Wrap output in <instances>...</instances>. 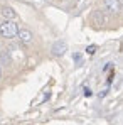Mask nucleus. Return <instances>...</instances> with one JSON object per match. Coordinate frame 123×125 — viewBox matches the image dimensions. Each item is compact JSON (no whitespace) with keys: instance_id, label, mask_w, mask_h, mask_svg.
Listing matches in <instances>:
<instances>
[{"instance_id":"obj_9","label":"nucleus","mask_w":123,"mask_h":125,"mask_svg":"<svg viewBox=\"0 0 123 125\" xmlns=\"http://www.w3.org/2000/svg\"><path fill=\"white\" fill-rule=\"evenodd\" d=\"M0 73H2V71H0Z\"/></svg>"},{"instance_id":"obj_2","label":"nucleus","mask_w":123,"mask_h":125,"mask_svg":"<svg viewBox=\"0 0 123 125\" xmlns=\"http://www.w3.org/2000/svg\"><path fill=\"white\" fill-rule=\"evenodd\" d=\"M51 51H52V54L57 56V58H59V56H64L66 51H67V44L64 41H56L52 44V49H51Z\"/></svg>"},{"instance_id":"obj_1","label":"nucleus","mask_w":123,"mask_h":125,"mask_svg":"<svg viewBox=\"0 0 123 125\" xmlns=\"http://www.w3.org/2000/svg\"><path fill=\"white\" fill-rule=\"evenodd\" d=\"M17 32H19V25L14 22V19H7V21L0 25V36L5 37V39H12V37H15Z\"/></svg>"},{"instance_id":"obj_8","label":"nucleus","mask_w":123,"mask_h":125,"mask_svg":"<svg viewBox=\"0 0 123 125\" xmlns=\"http://www.w3.org/2000/svg\"><path fill=\"white\" fill-rule=\"evenodd\" d=\"M73 58H74V61H79V59H81V56H79V54H74Z\"/></svg>"},{"instance_id":"obj_6","label":"nucleus","mask_w":123,"mask_h":125,"mask_svg":"<svg viewBox=\"0 0 123 125\" xmlns=\"http://www.w3.org/2000/svg\"><path fill=\"white\" fill-rule=\"evenodd\" d=\"M86 51H88V54H95V51H96V46H89Z\"/></svg>"},{"instance_id":"obj_3","label":"nucleus","mask_w":123,"mask_h":125,"mask_svg":"<svg viewBox=\"0 0 123 125\" xmlns=\"http://www.w3.org/2000/svg\"><path fill=\"white\" fill-rule=\"evenodd\" d=\"M104 9L111 14H116L122 9V2L120 0H104Z\"/></svg>"},{"instance_id":"obj_4","label":"nucleus","mask_w":123,"mask_h":125,"mask_svg":"<svg viewBox=\"0 0 123 125\" xmlns=\"http://www.w3.org/2000/svg\"><path fill=\"white\" fill-rule=\"evenodd\" d=\"M17 36H19V39H20L24 44H30V42H32V32L27 31V29H20V31L17 32Z\"/></svg>"},{"instance_id":"obj_5","label":"nucleus","mask_w":123,"mask_h":125,"mask_svg":"<svg viewBox=\"0 0 123 125\" xmlns=\"http://www.w3.org/2000/svg\"><path fill=\"white\" fill-rule=\"evenodd\" d=\"M2 15L5 17V19H15V10L14 9H10V7H3L2 9Z\"/></svg>"},{"instance_id":"obj_7","label":"nucleus","mask_w":123,"mask_h":125,"mask_svg":"<svg viewBox=\"0 0 123 125\" xmlns=\"http://www.w3.org/2000/svg\"><path fill=\"white\" fill-rule=\"evenodd\" d=\"M93 93H91V90L89 88H84V96H91Z\"/></svg>"}]
</instances>
